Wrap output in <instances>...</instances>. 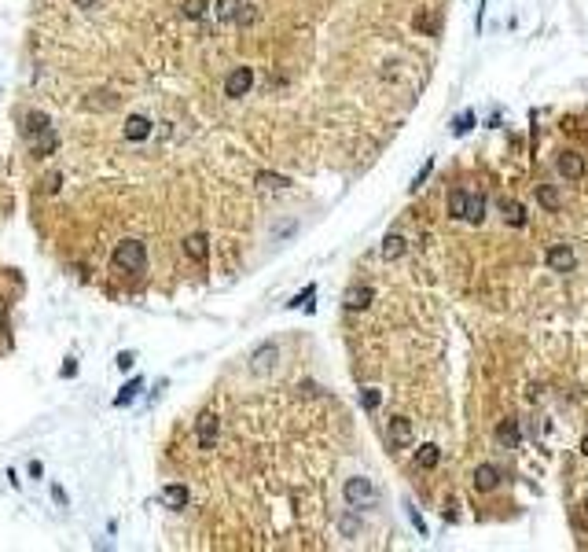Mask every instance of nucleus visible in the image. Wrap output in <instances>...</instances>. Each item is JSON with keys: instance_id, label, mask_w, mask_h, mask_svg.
Here are the masks:
<instances>
[{"instance_id": "nucleus-1", "label": "nucleus", "mask_w": 588, "mask_h": 552, "mask_svg": "<svg viewBox=\"0 0 588 552\" xmlns=\"http://www.w3.org/2000/svg\"><path fill=\"white\" fill-rule=\"evenodd\" d=\"M342 493H346V505H349V508H375L379 497H382L379 486L371 482V479H360V475H353Z\"/></svg>"}, {"instance_id": "nucleus-2", "label": "nucleus", "mask_w": 588, "mask_h": 552, "mask_svg": "<svg viewBox=\"0 0 588 552\" xmlns=\"http://www.w3.org/2000/svg\"><path fill=\"white\" fill-rule=\"evenodd\" d=\"M114 265L125 273H144L147 269V251L140 240H122L114 247Z\"/></svg>"}, {"instance_id": "nucleus-3", "label": "nucleus", "mask_w": 588, "mask_h": 552, "mask_svg": "<svg viewBox=\"0 0 588 552\" xmlns=\"http://www.w3.org/2000/svg\"><path fill=\"white\" fill-rule=\"evenodd\" d=\"M217 434H221V416L217 412H202V416L195 420L199 449H213V445H217Z\"/></svg>"}, {"instance_id": "nucleus-4", "label": "nucleus", "mask_w": 588, "mask_h": 552, "mask_svg": "<svg viewBox=\"0 0 588 552\" xmlns=\"http://www.w3.org/2000/svg\"><path fill=\"white\" fill-rule=\"evenodd\" d=\"M250 89H254V70L250 67H235L228 78H224V96H232V100L247 96Z\"/></svg>"}, {"instance_id": "nucleus-5", "label": "nucleus", "mask_w": 588, "mask_h": 552, "mask_svg": "<svg viewBox=\"0 0 588 552\" xmlns=\"http://www.w3.org/2000/svg\"><path fill=\"white\" fill-rule=\"evenodd\" d=\"M544 262H548V269H555V273H574L577 269V254H574V247H566V243H555V247H548Z\"/></svg>"}, {"instance_id": "nucleus-6", "label": "nucleus", "mask_w": 588, "mask_h": 552, "mask_svg": "<svg viewBox=\"0 0 588 552\" xmlns=\"http://www.w3.org/2000/svg\"><path fill=\"white\" fill-rule=\"evenodd\" d=\"M276 361H280V346H276V343H261L250 354V368L258 376H265V372H272V368H276Z\"/></svg>"}, {"instance_id": "nucleus-7", "label": "nucleus", "mask_w": 588, "mask_h": 552, "mask_svg": "<svg viewBox=\"0 0 588 552\" xmlns=\"http://www.w3.org/2000/svg\"><path fill=\"white\" fill-rule=\"evenodd\" d=\"M555 166H559V173L566 180H581L585 177V158L577 151H559V155H555Z\"/></svg>"}, {"instance_id": "nucleus-8", "label": "nucleus", "mask_w": 588, "mask_h": 552, "mask_svg": "<svg viewBox=\"0 0 588 552\" xmlns=\"http://www.w3.org/2000/svg\"><path fill=\"white\" fill-rule=\"evenodd\" d=\"M371 299H375V291H371L368 284H353L342 302H346V310H349V313H360V310H368V306H371Z\"/></svg>"}, {"instance_id": "nucleus-9", "label": "nucleus", "mask_w": 588, "mask_h": 552, "mask_svg": "<svg viewBox=\"0 0 588 552\" xmlns=\"http://www.w3.org/2000/svg\"><path fill=\"white\" fill-rule=\"evenodd\" d=\"M386 442L393 445V449H404V445L412 442V420L393 416V420H390V431H386Z\"/></svg>"}, {"instance_id": "nucleus-10", "label": "nucleus", "mask_w": 588, "mask_h": 552, "mask_svg": "<svg viewBox=\"0 0 588 552\" xmlns=\"http://www.w3.org/2000/svg\"><path fill=\"white\" fill-rule=\"evenodd\" d=\"M497 486H500V468L497 464H478L475 468V490L489 493V490H497Z\"/></svg>"}, {"instance_id": "nucleus-11", "label": "nucleus", "mask_w": 588, "mask_h": 552, "mask_svg": "<svg viewBox=\"0 0 588 552\" xmlns=\"http://www.w3.org/2000/svg\"><path fill=\"white\" fill-rule=\"evenodd\" d=\"M147 136H151V118H144V114H129V118H125V140L140 144V140H147Z\"/></svg>"}, {"instance_id": "nucleus-12", "label": "nucleus", "mask_w": 588, "mask_h": 552, "mask_svg": "<svg viewBox=\"0 0 588 552\" xmlns=\"http://www.w3.org/2000/svg\"><path fill=\"white\" fill-rule=\"evenodd\" d=\"M404 251H409V240L401 236V232H390L386 240H382V262H401L404 258Z\"/></svg>"}, {"instance_id": "nucleus-13", "label": "nucleus", "mask_w": 588, "mask_h": 552, "mask_svg": "<svg viewBox=\"0 0 588 552\" xmlns=\"http://www.w3.org/2000/svg\"><path fill=\"white\" fill-rule=\"evenodd\" d=\"M464 221H467V225H482V221H486V195L482 192H467Z\"/></svg>"}, {"instance_id": "nucleus-14", "label": "nucleus", "mask_w": 588, "mask_h": 552, "mask_svg": "<svg viewBox=\"0 0 588 552\" xmlns=\"http://www.w3.org/2000/svg\"><path fill=\"white\" fill-rule=\"evenodd\" d=\"M184 254L191 262H206V254H210V240H206V232H191V236L184 240Z\"/></svg>"}, {"instance_id": "nucleus-15", "label": "nucleus", "mask_w": 588, "mask_h": 552, "mask_svg": "<svg viewBox=\"0 0 588 552\" xmlns=\"http://www.w3.org/2000/svg\"><path fill=\"white\" fill-rule=\"evenodd\" d=\"M162 505L173 508V512H180V508L188 505V486L184 482H169L166 490H162Z\"/></svg>"}, {"instance_id": "nucleus-16", "label": "nucleus", "mask_w": 588, "mask_h": 552, "mask_svg": "<svg viewBox=\"0 0 588 552\" xmlns=\"http://www.w3.org/2000/svg\"><path fill=\"white\" fill-rule=\"evenodd\" d=\"M497 438H500V445H508V449H519V442H522V427H519V420H504L497 427Z\"/></svg>"}, {"instance_id": "nucleus-17", "label": "nucleus", "mask_w": 588, "mask_h": 552, "mask_svg": "<svg viewBox=\"0 0 588 552\" xmlns=\"http://www.w3.org/2000/svg\"><path fill=\"white\" fill-rule=\"evenodd\" d=\"M500 214H504V221H508V225H526V206H522V203H515V199H500Z\"/></svg>"}, {"instance_id": "nucleus-18", "label": "nucleus", "mask_w": 588, "mask_h": 552, "mask_svg": "<svg viewBox=\"0 0 588 552\" xmlns=\"http://www.w3.org/2000/svg\"><path fill=\"white\" fill-rule=\"evenodd\" d=\"M437 460H442V449H437L434 442H423L420 449H415V468H437Z\"/></svg>"}, {"instance_id": "nucleus-19", "label": "nucleus", "mask_w": 588, "mask_h": 552, "mask_svg": "<svg viewBox=\"0 0 588 552\" xmlns=\"http://www.w3.org/2000/svg\"><path fill=\"white\" fill-rule=\"evenodd\" d=\"M56 144H59V136L52 133V125H48V129H41V133H34V155L37 158L52 155V151H56Z\"/></svg>"}, {"instance_id": "nucleus-20", "label": "nucleus", "mask_w": 588, "mask_h": 552, "mask_svg": "<svg viewBox=\"0 0 588 552\" xmlns=\"http://www.w3.org/2000/svg\"><path fill=\"white\" fill-rule=\"evenodd\" d=\"M213 12H217L221 23H239L243 0H213Z\"/></svg>"}, {"instance_id": "nucleus-21", "label": "nucleus", "mask_w": 588, "mask_h": 552, "mask_svg": "<svg viewBox=\"0 0 588 552\" xmlns=\"http://www.w3.org/2000/svg\"><path fill=\"white\" fill-rule=\"evenodd\" d=\"M470 129H475V111H459L453 118V125H448V133H453V136H467Z\"/></svg>"}, {"instance_id": "nucleus-22", "label": "nucleus", "mask_w": 588, "mask_h": 552, "mask_svg": "<svg viewBox=\"0 0 588 552\" xmlns=\"http://www.w3.org/2000/svg\"><path fill=\"white\" fill-rule=\"evenodd\" d=\"M464 210H467V192L464 188H453V192H448V217H464Z\"/></svg>"}, {"instance_id": "nucleus-23", "label": "nucleus", "mask_w": 588, "mask_h": 552, "mask_svg": "<svg viewBox=\"0 0 588 552\" xmlns=\"http://www.w3.org/2000/svg\"><path fill=\"white\" fill-rule=\"evenodd\" d=\"M140 390H144V379H140V376H136V379H133V383H129V387H125V390H122V394H118V398H114V405H118V409H125V405H133V401H136V394H140Z\"/></svg>"}, {"instance_id": "nucleus-24", "label": "nucleus", "mask_w": 588, "mask_h": 552, "mask_svg": "<svg viewBox=\"0 0 588 552\" xmlns=\"http://www.w3.org/2000/svg\"><path fill=\"white\" fill-rule=\"evenodd\" d=\"M431 173H434V155L431 158H426V162L420 166V173H415L412 177V184H409V192L415 195V192H423V184H426V180H431Z\"/></svg>"}, {"instance_id": "nucleus-25", "label": "nucleus", "mask_w": 588, "mask_h": 552, "mask_svg": "<svg viewBox=\"0 0 588 552\" xmlns=\"http://www.w3.org/2000/svg\"><path fill=\"white\" fill-rule=\"evenodd\" d=\"M23 129H26L30 136H34V133H41V129H48V114L30 111V114H26V125H23Z\"/></svg>"}, {"instance_id": "nucleus-26", "label": "nucleus", "mask_w": 588, "mask_h": 552, "mask_svg": "<svg viewBox=\"0 0 588 552\" xmlns=\"http://www.w3.org/2000/svg\"><path fill=\"white\" fill-rule=\"evenodd\" d=\"M537 199H541V206H548V210H559V206H563V203H559V192H555V188H548V184L537 188Z\"/></svg>"}, {"instance_id": "nucleus-27", "label": "nucleus", "mask_w": 588, "mask_h": 552, "mask_svg": "<svg viewBox=\"0 0 588 552\" xmlns=\"http://www.w3.org/2000/svg\"><path fill=\"white\" fill-rule=\"evenodd\" d=\"M360 405H364L368 412H371V409H379V405H382V394H379L375 387H364V390H360Z\"/></svg>"}, {"instance_id": "nucleus-28", "label": "nucleus", "mask_w": 588, "mask_h": 552, "mask_svg": "<svg viewBox=\"0 0 588 552\" xmlns=\"http://www.w3.org/2000/svg\"><path fill=\"white\" fill-rule=\"evenodd\" d=\"M206 8H210V0H184V15L188 19H202Z\"/></svg>"}, {"instance_id": "nucleus-29", "label": "nucleus", "mask_w": 588, "mask_h": 552, "mask_svg": "<svg viewBox=\"0 0 588 552\" xmlns=\"http://www.w3.org/2000/svg\"><path fill=\"white\" fill-rule=\"evenodd\" d=\"M258 184H261V188H287L291 180L280 177V173H258Z\"/></svg>"}, {"instance_id": "nucleus-30", "label": "nucleus", "mask_w": 588, "mask_h": 552, "mask_svg": "<svg viewBox=\"0 0 588 552\" xmlns=\"http://www.w3.org/2000/svg\"><path fill=\"white\" fill-rule=\"evenodd\" d=\"M41 184H45V192H48V195H56V192H59V184H63V173L56 169V173H48L45 180H41Z\"/></svg>"}, {"instance_id": "nucleus-31", "label": "nucleus", "mask_w": 588, "mask_h": 552, "mask_svg": "<svg viewBox=\"0 0 588 552\" xmlns=\"http://www.w3.org/2000/svg\"><path fill=\"white\" fill-rule=\"evenodd\" d=\"M313 295H316V288H313V284H309V288H305L302 295H294V299L287 302V306H291V310H298V306H309V299H313Z\"/></svg>"}, {"instance_id": "nucleus-32", "label": "nucleus", "mask_w": 588, "mask_h": 552, "mask_svg": "<svg viewBox=\"0 0 588 552\" xmlns=\"http://www.w3.org/2000/svg\"><path fill=\"white\" fill-rule=\"evenodd\" d=\"M133 365H136V357L129 354V350H125V354H118V368H122V372H129Z\"/></svg>"}, {"instance_id": "nucleus-33", "label": "nucleus", "mask_w": 588, "mask_h": 552, "mask_svg": "<svg viewBox=\"0 0 588 552\" xmlns=\"http://www.w3.org/2000/svg\"><path fill=\"white\" fill-rule=\"evenodd\" d=\"M409 519H412V527H415V530H420V534H426V523H423V516H420V512H415V508H412V505H409Z\"/></svg>"}, {"instance_id": "nucleus-34", "label": "nucleus", "mask_w": 588, "mask_h": 552, "mask_svg": "<svg viewBox=\"0 0 588 552\" xmlns=\"http://www.w3.org/2000/svg\"><path fill=\"white\" fill-rule=\"evenodd\" d=\"M30 475H34V479H41V475H45V468H41V460H34V464H30Z\"/></svg>"}, {"instance_id": "nucleus-35", "label": "nucleus", "mask_w": 588, "mask_h": 552, "mask_svg": "<svg viewBox=\"0 0 588 552\" xmlns=\"http://www.w3.org/2000/svg\"><path fill=\"white\" fill-rule=\"evenodd\" d=\"M74 4H78V8H92L96 0H74Z\"/></svg>"}, {"instance_id": "nucleus-36", "label": "nucleus", "mask_w": 588, "mask_h": 552, "mask_svg": "<svg viewBox=\"0 0 588 552\" xmlns=\"http://www.w3.org/2000/svg\"><path fill=\"white\" fill-rule=\"evenodd\" d=\"M581 453L588 456V434H585V438H581Z\"/></svg>"}, {"instance_id": "nucleus-37", "label": "nucleus", "mask_w": 588, "mask_h": 552, "mask_svg": "<svg viewBox=\"0 0 588 552\" xmlns=\"http://www.w3.org/2000/svg\"><path fill=\"white\" fill-rule=\"evenodd\" d=\"M585 512H588V497H585Z\"/></svg>"}]
</instances>
